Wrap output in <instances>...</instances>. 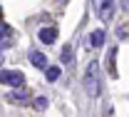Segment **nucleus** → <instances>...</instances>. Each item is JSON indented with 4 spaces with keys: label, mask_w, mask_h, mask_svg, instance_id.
Listing matches in <instances>:
<instances>
[{
    "label": "nucleus",
    "mask_w": 129,
    "mask_h": 117,
    "mask_svg": "<svg viewBox=\"0 0 129 117\" xmlns=\"http://www.w3.org/2000/svg\"><path fill=\"white\" fill-rule=\"evenodd\" d=\"M99 87H102V80H99V62L92 60L87 70H84V90L89 97H99Z\"/></svg>",
    "instance_id": "f257e3e1"
},
{
    "label": "nucleus",
    "mask_w": 129,
    "mask_h": 117,
    "mask_svg": "<svg viewBox=\"0 0 129 117\" xmlns=\"http://www.w3.org/2000/svg\"><path fill=\"white\" fill-rule=\"evenodd\" d=\"M0 80H3V85H10V87H22L25 85V75L20 70H3Z\"/></svg>",
    "instance_id": "f03ea898"
},
{
    "label": "nucleus",
    "mask_w": 129,
    "mask_h": 117,
    "mask_svg": "<svg viewBox=\"0 0 129 117\" xmlns=\"http://www.w3.org/2000/svg\"><path fill=\"white\" fill-rule=\"evenodd\" d=\"M99 20H109L112 17V8H114V0H92Z\"/></svg>",
    "instance_id": "7ed1b4c3"
},
{
    "label": "nucleus",
    "mask_w": 129,
    "mask_h": 117,
    "mask_svg": "<svg viewBox=\"0 0 129 117\" xmlns=\"http://www.w3.org/2000/svg\"><path fill=\"white\" fill-rule=\"evenodd\" d=\"M37 40H40L42 45H52V42L57 40V28H42L40 35H37Z\"/></svg>",
    "instance_id": "20e7f679"
},
{
    "label": "nucleus",
    "mask_w": 129,
    "mask_h": 117,
    "mask_svg": "<svg viewBox=\"0 0 129 117\" xmlns=\"http://www.w3.org/2000/svg\"><path fill=\"white\" fill-rule=\"evenodd\" d=\"M30 62L37 67V70H47V67H50L47 65V57H45L40 50H30Z\"/></svg>",
    "instance_id": "39448f33"
},
{
    "label": "nucleus",
    "mask_w": 129,
    "mask_h": 117,
    "mask_svg": "<svg viewBox=\"0 0 129 117\" xmlns=\"http://www.w3.org/2000/svg\"><path fill=\"white\" fill-rule=\"evenodd\" d=\"M104 40H107V33H104L102 28H97L94 33L89 35V42H92V48H102V45H104Z\"/></svg>",
    "instance_id": "423d86ee"
},
{
    "label": "nucleus",
    "mask_w": 129,
    "mask_h": 117,
    "mask_svg": "<svg viewBox=\"0 0 129 117\" xmlns=\"http://www.w3.org/2000/svg\"><path fill=\"white\" fill-rule=\"evenodd\" d=\"M8 100L13 102V105H25V102H27V92L15 90V92H10V95H8Z\"/></svg>",
    "instance_id": "0eeeda50"
},
{
    "label": "nucleus",
    "mask_w": 129,
    "mask_h": 117,
    "mask_svg": "<svg viewBox=\"0 0 129 117\" xmlns=\"http://www.w3.org/2000/svg\"><path fill=\"white\" fill-rule=\"evenodd\" d=\"M0 33H3V50H5V48H10V45H13V40H10L13 30H10V25H5V22H3V25H0Z\"/></svg>",
    "instance_id": "6e6552de"
},
{
    "label": "nucleus",
    "mask_w": 129,
    "mask_h": 117,
    "mask_svg": "<svg viewBox=\"0 0 129 117\" xmlns=\"http://www.w3.org/2000/svg\"><path fill=\"white\" fill-rule=\"evenodd\" d=\"M60 57H62L64 65H72V48H70V45H64L62 52H60Z\"/></svg>",
    "instance_id": "1a4fd4ad"
},
{
    "label": "nucleus",
    "mask_w": 129,
    "mask_h": 117,
    "mask_svg": "<svg viewBox=\"0 0 129 117\" xmlns=\"http://www.w3.org/2000/svg\"><path fill=\"white\" fill-rule=\"evenodd\" d=\"M45 75H47L50 82H55V80L60 77V67H47V70H45Z\"/></svg>",
    "instance_id": "9d476101"
},
{
    "label": "nucleus",
    "mask_w": 129,
    "mask_h": 117,
    "mask_svg": "<svg viewBox=\"0 0 129 117\" xmlns=\"http://www.w3.org/2000/svg\"><path fill=\"white\" fill-rule=\"evenodd\" d=\"M114 57H117V48L109 50V75H117V70H114Z\"/></svg>",
    "instance_id": "9b49d317"
},
{
    "label": "nucleus",
    "mask_w": 129,
    "mask_h": 117,
    "mask_svg": "<svg viewBox=\"0 0 129 117\" xmlns=\"http://www.w3.org/2000/svg\"><path fill=\"white\" fill-rule=\"evenodd\" d=\"M47 97H35V107H37V110H47Z\"/></svg>",
    "instance_id": "f8f14e48"
},
{
    "label": "nucleus",
    "mask_w": 129,
    "mask_h": 117,
    "mask_svg": "<svg viewBox=\"0 0 129 117\" xmlns=\"http://www.w3.org/2000/svg\"><path fill=\"white\" fill-rule=\"evenodd\" d=\"M122 8H124V10H129V0H122Z\"/></svg>",
    "instance_id": "ddd939ff"
}]
</instances>
